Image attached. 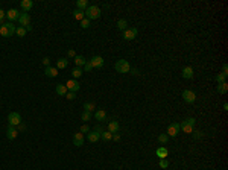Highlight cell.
<instances>
[{"label":"cell","mask_w":228,"mask_h":170,"mask_svg":"<svg viewBox=\"0 0 228 170\" xmlns=\"http://www.w3.org/2000/svg\"><path fill=\"white\" fill-rule=\"evenodd\" d=\"M15 30H17V27L11 23V21H8V23H3L2 26H0V35L2 36H5V38H9V36H12L14 33H15Z\"/></svg>","instance_id":"6da1fadb"},{"label":"cell","mask_w":228,"mask_h":170,"mask_svg":"<svg viewBox=\"0 0 228 170\" xmlns=\"http://www.w3.org/2000/svg\"><path fill=\"white\" fill-rule=\"evenodd\" d=\"M85 18H88L90 21H91V20H98V18H101V9H99V6H96V5H90V6L85 9Z\"/></svg>","instance_id":"7a4b0ae2"},{"label":"cell","mask_w":228,"mask_h":170,"mask_svg":"<svg viewBox=\"0 0 228 170\" xmlns=\"http://www.w3.org/2000/svg\"><path fill=\"white\" fill-rule=\"evenodd\" d=\"M195 119L193 117H189V119H186L183 123H180L181 125V129H183V132H186V134H192L195 129H193V126H195Z\"/></svg>","instance_id":"3957f363"},{"label":"cell","mask_w":228,"mask_h":170,"mask_svg":"<svg viewBox=\"0 0 228 170\" xmlns=\"http://www.w3.org/2000/svg\"><path fill=\"white\" fill-rule=\"evenodd\" d=\"M114 68H116V71H117V73H128V71L131 70L129 62H128L126 59H119V61H116Z\"/></svg>","instance_id":"277c9868"},{"label":"cell","mask_w":228,"mask_h":170,"mask_svg":"<svg viewBox=\"0 0 228 170\" xmlns=\"http://www.w3.org/2000/svg\"><path fill=\"white\" fill-rule=\"evenodd\" d=\"M21 122H23V120H21V116H20L18 113L12 111V113L8 114V123H9V126H18Z\"/></svg>","instance_id":"5b68a950"},{"label":"cell","mask_w":228,"mask_h":170,"mask_svg":"<svg viewBox=\"0 0 228 170\" xmlns=\"http://www.w3.org/2000/svg\"><path fill=\"white\" fill-rule=\"evenodd\" d=\"M180 131H181V125L180 123H172V125H169V128H167V137H172V138H175L178 134H180Z\"/></svg>","instance_id":"8992f818"},{"label":"cell","mask_w":228,"mask_h":170,"mask_svg":"<svg viewBox=\"0 0 228 170\" xmlns=\"http://www.w3.org/2000/svg\"><path fill=\"white\" fill-rule=\"evenodd\" d=\"M66 88H67V91H73V93H76L79 88H81V84L76 81V79H69L66 84Z\"/></svg>","instance_id":"52a82bcc"},{"label":"cell","mask_w":228,"mask_h":170,"mask_svg":"<svg viewBox=\"0 0 228 170\" xmlns=\"http://www.w3.org/2000/svg\"><path fill=\"white\" fill-rule=\"evenodd\" d=\"M183 99H184L186 103H195L196 94H195V91H192V90H184V91H183Z\"/></svg>","instance_id":"ba28073f"},{"label":"cell","mask_w":228,"mask_h":170,"mask_svg":"<svg viewBox=\"0 0 228 170\" xmlns=\"http://www.w3.org/2000/svg\"><path fill=\"white\" fill-rule=\"evenodd\" d=\"M137 33H138L137 27H128V29L123 32V40H126V41H131V40H134V38L137 36Z\"/></svg>","instance_id":"9c48e42d"},{"label":"cell","mask_w":228,"mask_h":170,"mask_svg":"<svg viewBox=\"0 0 228 170\" xmlns=\"http://www.w3.org/2000/svg\"><path fill=\"white\" fill-rule=\"evenodd\" d=\"M18 23H20L21 27H27V26H30V24H29V23H30V17H29V14H27V12H20Z\"/></svg>","instance_id":"30bf717a"},{"label":"cell","mask_w":228,"mask_h":170,"mask_svg":"<svg viewBox=\"0 0 228 170\" xmlns=\"http://www.w3.org/2000/svg\"><path fill=\"white\" fill-rule=\"evenodd\" d=\"M88 62L93 65V68H102L105 61H104V58H102V56H93Z\"/></svg>","instance_id":"8fae6325"},{"label":"cell","mask_w":228,"mask_h":170,"mask_svg":"<svg viewBox=\"0 0 228 170\" xmlns=\"http://www.w3.org/2000/svg\"><path fill=\"white\" fill-rule=\"evenodd\" d=\"M18 17H20V12L17 11V9H14V8H11L9 11H6V18L12 23V21H15V20H18Z\"/></svg>","instance_id":"7c38bea8"},{"label":"cell","mask_w":228,"mask_h":170,"mask_svg":"<svg viewBox=\"0 0 228 170\" xmlns=\"http://www.w3.org/2000/svg\"><path fill=\"white\" fill-rule=\"evenodd\" d=\"M84 141H85V137H84V134H81V132H76V134L73 135V144H75V146L81 147V146H84Z\"/></svg>","instance_id":"4fadbf2b"},{"label":"cell","mask_w":228,"mask_h":170,"mask_svg":"<svg viewBox=\"0 0 228 170\" xmlns=\"http://www.w3.org/2000/svg\"><path fill=\"white\" fill-rule=\"evenodd\" d=\"M6 137H8V140H15V138L18 137L17 128H15V126H8V129H6Z\"/></svg>","instance_id":"5bb4252c"},{"label":"cell","mask_w":228,"mask_h":170,"mask_svg":"<svg viewBox=\"0 0 228 170\" xmlns=\"http://www.w3.org/2000/svg\"><path fill=\"white\" fill-rule=\"evenodd\" d=\"M183 78L184 79H192L193 78V75H195V70H193V67H190V65H187V67H184L183 68Z\"/></svg>","instance_id":"9a60e30c"},{"label":"cell","mask_w":228,"mask_h":170,"mask_svg":"<svg viewBox=\"0 0 228 170\" xmlns=\"http://www.w3.org/2000/svg\"><path fill=\"white\" fill-rule=\"evenodd\" d=\"M20 8L23 9V12H27L34 8V2L32 0H21L20 2Z\"/></svg>","instance_id":"2e32d148"},{"label":"cell","mask_w":228,"mask_h":170,"mask_svg":"<svg viewBox=\"0 0 228 170\" xmlns=\"http://www.w3.org/2000/svg\"><path fill=\"white\" fill-rule=\"evenodd\" d=\"M99 138H101V134H99V132H96V131H91V132H88V134H87V140H88L90 143H98V141H99Z\"/></svg>","instance_id":"e0dca14e"},{"label":"cell","mask_w":228,"mask_h":170,"mask_svg":"<svg viewBox=\"0 0 228 170\" xmlns=\"http://www.w3.org/2000/svg\"><path fill=\"white\" fill-rule=\"evenodd\" d=\"M108 131L111 132V134H117L119 131H120V125H119V122H108Z\"/></svg>","instance_id":"ac0fdd59"},{"label":"cell","mask_w":228,"mask_h":170,"mask_svg":"<svg viewBox=\"0 0 228 170\" xmlns=\"http://www.w3.org/2000/svg\"><path fill=\"white\" fill-rule=\"evenodd\" d=\"M44 75H46L47 78H56V76H58V68H56V67H46Z\"/></svg>","instance_id":"d6986e66"},{"label":"cell","mask_w":228,"mask_h":170,"mask_svg":"<svg viewBox=\"0 0 228 170\" xmlns=\"http://www.w3.org/2000/svg\"><path fill=\"white\" fill-rule=\"evenodd\" d=\"M94 119H96L98 122H105V120H107V113H105L104 109H96Z\"/></svg>","instance_id":"ffe728a7"},{"label":"cell","mask_w":228,"mask_h":170,"mask_svg":"<svg viewBox=\"0 0 228 170\" xmlns=\"http://www.w3.org/2000/svg\"><path fill=\"white\" fill-rule=\"evenodd\" d=\"M155 155H157L160 160H161V158H167V157H169V151L163 146V147H158V149L155 151Z\"/></svg>","instance_id":"44dd1931"},{"label":"cell","mask_w":228,"mask_h":170,"mask_svg":"<svg viewBox=\"0 0 228 170\" xmlns=\"http://www.w3.org/2000/svg\"><path fill=\"white\" fill-rule=\"evenodd\" d=\"M73 17H75V20H78V21H82V20L85 18V11L75 9V11H73Z\"/></svg>","instance_id":"7402d4cb"},{"label":"cell","mask_w":228,"mask_h":170,"mask_svg":"<svg viewBox=\"0 0 228 170\" xmlns=\"http://www.w3.org/2000/svg\"><path fill=\"white\" fill-rule=\"evenodd\" d=\"M69 65V59L67 58H59L58 61H56V68L58 70H62V68H66Z\"/></svg>","instance_id":"603a6c76"},{"label":"cell","mask_w":228,"mask_h":170,"mask_svg":"<svg viewBox=\"0 0 228 170\" xmlns=\"http://www.w3.org/2000/svg\"><path fill=\"white\" fill-rule=\"evenodd\" d=\"M88 0H78L76 2V9H81V11H85L88 8Z\"/></svg>","instance_id":"cb8c5ba5"},{"label":"cell","mask_w":228,"mask_h":170,"mask_svg":"<svg viewBox=\"0 0 228 170\" xmlns=\"http://www.w3.org/2000/svg\"><path fill=\"white\" fill-rule=\"evenodd\" d=\"M73 61H75V65H76V67H84V65H85V62H87L84 56H78V55L73 58Z\"/></svg>","instance_id":"d4e9b609"},{"label":"cell","mask_w":228,"mask_h":170,"mask_svg":"<svg viewBox=\"0 0 228 170\" xmlns=\"http://www.w3.org/2000/svg\"><path fill=\"white\" fill-rule=\"evenodd\" d=\"M117 29H119V30H123V32H125V30L128 29V21H126L125 18H120V20L117 21Z\"/></svg>","instance_id":"484cf974"},{"label":"cell","mask_w":228,"mask_h":170,"mask_svg":"<svg viewBox=\"0 0 228 170\" xmlns=\"http://www.w3.org/2000/svg\"><path fill=\"white\" fill-rule=\"evenodd\" d=\"M82 73H84V70H82L81 67H75V68H73V71H72V76H73L72 79H76V81H78V78H81V76H82Z\"/></svg>","instance_id":"4316f807"},{"label":"cell","mask_w":228,"mask_h":170,"mask_svg":"<svg viewBox=\"0 0 228 170\" xmlns=\"http://www.w3.org/2000/svg\"><path fill=\"white\" fill-rule=\"evenodd\" d=\"M216 90H218V93L219 94H225L228 91V84L227 82H222V84H218V87H216Z\"/></svg>","instance_id":"83f0119b"},{"label":"cell","mask_w":228,"mask_h":170,"mask_svg":"<svg viewBox=\"0 0 228 170\" xmlns=\"http://www.w3.org/2000/svg\"><path fill=\"white\" fill-rule=\"evenodd\" d=\"M55 91H56V94L58 96H66L67 94V88H66V85H56V88H55Z\"/></svg>","instance_id":"f1b7e54d"},{"label":"cell","mask_w":228,"mask_h":170,"mask_svg":"<svg viewBox=\"0 0 228 170\" xmlns=\"http://www.w3.org/2000/svg\"><path fill=\"white\" fill-rule=\"evenodd\" d=\"M96 109V105L93 103V102H85L84 103V111H87V113H93Z\"/></svg>","instance_id":"f546056e"},{"label":"cell","mask_w":228,"mask_h":170,"mask_svg":"<svg viewBox=\"0 0 228 170\" xmlns=\"http://www.w3.org/2000/svg\"><path fill=\"white\" fill-rule=\"evenodd\" d=\"M101 138H102V140H105V141H110V140H113V134H111L110 131H102Z\"/></svg>","instance_id":"4dcf8cb0"},{"label":"cell","mask_w":228,"mask_h":170,"mask_svg":"<svg viewBox=\"0 0 228 170\" xmlns=\"http://www.w3.org/2000/svg\"><path fill=\"white\" fill-rule=\"evenodd\" d=\"M15 33H17V36L23 38V36L27 33V30H26V27H21V26H18V27H17V30H15Z\"/></svg>","instance_id":"1f68e13d"},{"label":"cell","mask_w":228,"mask_h":170,"mask_svg":"<svg viewBox=\"0 0 228 170\" xmlns=\"http://www.w3.org/2000/svg\"><path fill=\"white\" fill-rule=\"evenodd\" d=\"M158 141H160L161 144H167V141H169L167 134H160V135H158Z\"/></svg>","instance_id":"d6a6232c"},{"label":"cell","mask_w":228,"mask_h":170,"mask_svg":"<svg viewBox=\"0 0 228 170\" xmlns=\"http://www.w3.org/2000/svg\"><path fill=\"white\" fill-rule=\"evenodd\" d=\"M158 166H160L161 169H167V167H169V161H167V158H161V160L158 161Z\"/></svg>","instance_id":"836d02e7"},{"label":"cell","mask_w":228,"mask_h":170,"mask_svg":"<svg viewBox=\"0 0 228 170\" xmlns=\"http://www.w3.org/2000/svg\"><path fill=\"white\" fill-rule=\"evenodd\" d=\"M90 26H91V21H90L88 18H84V20L81 21V27H82V29H88Z\"/></svg>","instance_id":"e575fe53"},{"label":"cell","mask_w":228,"mask_h":170,"mask_svg":"<svg viewBox=\"0 0 228 170\" xmlns=\"http://www.w3.org/2000/svg\"><path fill=\"white\" fill-rule=\"evenodd\" d=\"M225 79H227V76H225V75H222V73H218V75H216V82H218V84L225 82Z\"/></svg>","instance_id":"d590c367"},{"label":"cell","mask_w":228,"mask_h":170,"mask_svg":"<svg viewBox=\"0 0 228 170\" xmlns=\"http://www.w3.org/2000/svg\"><path fill=\"white\" fill-rule=\"evenodd\" d=\"M81 119H82L84 122H88V120L91 119V113H87V111H84V113L81 114Z\"/></svg>","instance_id":"8d00e7d4"},{"label":"cell","mask_w":228,"mask_h":170,"mask_svg":"<svg viewBox=\"0 0 228 170\" xmlns=\"http://www.w3.org/2000/svg\"><path fill=\"white\" fill-rule=\"evenodd\" d=\"M192 134H193V138H195V140H199V138L204 137V132H202V131H193Z\"/></svg>","instance_id":"74e56055"},{"label":"cell","mask_w":228,"mask_h":170,"mask_svg":"<svg viewBox=\"0 0 228 170\" xmlns=\"http://www.w3.org/2000/svg\"><path fill=\"white\" fill-rule=\"evenodd\" d=\"M66 97H67L69 100H75V99H76V93H73V91H67Z\"/></svg>","instance_id":"f35d334b"},{"label":"cell","mask_w":228,"mask_h":170,"mask_svg":"<svg viewBox=\"0 0 228 170\" xmlns=\"http://www.w3.org/2000/svg\"><path fill=\"white\" fill-rule=\"evenodd\" d=\"M79 132H81V134H88V132H90V128H88L87 125H82V126H81V131H79Z\"/></svg>","instance_id":"ab89813d"},{"label":"cell","mask_w":228,"mask_h":170,"mask_svg":"<svg viewBox=\"0 0 228 170\" xmlns=\"http://www.w3.org/2000/svg\"><path fill=\"white\" fill-rule=\"evenodd\" d=\"M43 65H44V67H50V58H49V56L43 58Z\"/></svg>","instance_id":"60d3db41"},{"label":"cell","mask_w":228,"mask_h":170,"mask_svg":"<svg viewBox=\"0 0 228 170\" xmlns=\"http://www.w3.org/2000/svg\"><path fill=\"white\" fill-rule=\"evenodd\" d=\"M91 70H93V65L87 61V62H85V65H84V71H91Z\"/></svg>","instance_id":"b9f144b4"},{"label":"cell","mask_w":228,"mask_h":170,"mask_svg":"<svg viewBox=\"0 0 228 170\" xmlns=\"http://www.w3.org/2000/svg\"><path fill=\"white\" fill-rule=\"evenodd\" d=\"M15 128H17V131H18V132H23V131H26V125H24L23 122H21L18 126H15Z\"/></svg>","instance_id":"7bdbcfd3"},{"label":"cell","mask_w":228,"mask_h":170,"mask_svg":"<svg viewBox=\"0 0 228 170\" xmlns=\"http://www.w3.org/2000/svg\"><path fill=\"white\" fill-rule=\"evenodd\" d=\"M5 18H6V12L0 8V24H3V20H5Z\"/></svg>","instance_id":"ee69618b"},{"label":"cell","mask_w":228,"mask_h":170,"mask_svg":"<svg viewBox=\"0 0 228 170\" xmlns=\"http://www.w3.org/2000/svg\"><path fill=\"white\" fill-rule=\"evenodd\" d=\"M67 56H69V58H75V56H76V52H75V49H70V50L67 52Z\"/></svg>","instance_id":"f6af8a7d"},{"label":"cell","mask_w":228,"mask_h":170,"mask_svg":"<svg viewBox=\"0 0 228 170\" xmlns=\"http://www.w3.org/2000/svg\"><path fill=\"white\" fill-rule=\"evenodd\" d=\"M222 75L228 76V65H227V64H224V65H222Z\"/></svg>","instance_id":"bcb514c9"},{"label":"cell","mask_w":228,"mask_h":170,"mask_svg":"<svg viewBox=\"0 0 228 170\" xmlns=\"http://www.w3.org/2000/svg\"><path fill=\"white\" fill-rule=\"evenodd\" d=\"M113 140L114 141H119V140H120V135H119V134H113Z\"/></svg>","instance_id":"7dc6e473"},{"label":"cell","mask_w":228,"mask_h":170,"mask_svg":"<svg viewBox=\"0 0 228 170\" xmlns=\"http://www.w3.org/2000/svg\"><path fill=\"white\" fill-rule=\"evenodd\" d=\"M94 131H96V132H99V134H102V128H101V126H96V128H94Z\"/></svg>","instance_id":"c3c4849f"},{"label":"cell","mask_w":228,"mask_h":170,"mask_svg":"<svg viewBox=\"0 0 228 170\" xmlns=\"http://www.w3.org/2000/svg\"><path fill=\"white\" fill-rule=\"evenodd\" d=\"M129 71H131L132 75H138V70H137V68H132V70H129Z\"/></svg>","instance_id":"681fc988"},{"label":"cell","mask_w":228,"mask_h":170,"mask_svg":"<svg viewBox=\"0 0 228 170\" xmlns=\"http://www.w3.org/2000/svg\"><path fill=\"white\" fill-rule=\"evenodd\" d=\"M224 111H228V103H227V102L224 103Z\"/></svg>","instance_id":"f907efd6"}]
</instances>
